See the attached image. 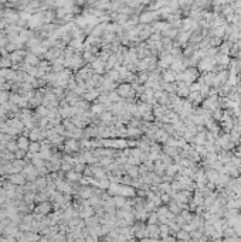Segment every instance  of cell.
<instances>
[{"label": "cell", "instance_id": "2", "mask_svg": "<svg viewBox=\"0 0 241 242\" xmlns=\"http://www.w3.org/2000/svg\"><path fill=\"white\" fill-rule=\"evenodd\" d=\"M94 67H95V69H96V71H99V72H102V62H101V61H98V62H95V64H94Z\"/></svg>", "mask_w": 241, "mask_h": 242}, {"label": "cell", "instance_id": "1", "mask_svg": "<svg viewBox=\"0 0 241 242\" xmlns=\"http://www.w3.org/2000/svg\"><path fill=\"white\" fill-rule=\"evenodd\" d=\"M118 93H119L121 96H129V95L133 93V89H132V86H131L129 84H122V85L118 88Z\"/></svg>", "mask_w": 241, "mask_h": 242}, {"label": "cell", "instance_id": "3", "mask_svg": "<svg viewBox=\"0 0 241 242\" xmlns=\"http://www.w3.org/2000/svg\"><path fill=\"white\" fill-rule=\"evenodd\" d=\"M138 173H139V171H138V167H135V166H133V167H131V169H129V174H131V176H136Z\"/></svg>", "mask_w": 241, "mask_h": 242}]
</instances>
